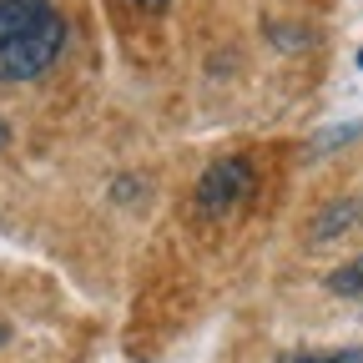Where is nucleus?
I'll use <instances>...</instances> for the list:
<instances>
[{"instance_id": "39448f33", "label": "nucleus", "mask_w": 363, "mask_h": 363, "mask_svg": "<svg viewBox=\"0 0 363 363\" xmlns=\"http://www.w3.org/2000/svg\"><path fill=\"white\" fill-rule=\"evenodd\" d=\"M283 363H363V348H338V353H298Z\"/></svg>"}, {"instance_id": "f03ea898", "label": "nucleus", "mask_w": 363, "mask_h": 363, "mask_svg": "<svg viewBox=\"0 0 363 363\" xmlns=\"http://www.w3.org/2000/svg\"><path fill=\"white\" fill-rule=\"evenodd\" d=\"M252 187H257L252 162H247V157H222V162H212V167L202 172L192 202H197L202 217H233V212L252 197Z\"/></svg>"}, {"instance_id": "20e7f679", "label": "nucleus", "mask_w": 363, "mask_h": 363, "mask_svg": "<svg viewBox=\"0 0 363 363\" xmlns=\"http://www.w3.org/2000/svg\"><path fill=\"white\" fill-rule=\"evenodd\" d=\"M333 293H348V298H363V257H353L348 267H338L333 278H328Z\"/></svg>"}, {"instance_id": "423d86ee", "label": "nucleus", "mask_w": 363, "mask_h": 363, "mask_svg": "<svg viewBox=\"0 0 363 363\" xmlns=\"http://www.w3.org/2000/svg\"><path fill=\"white\" fill-rule=\"evenodd\" d=\"M348 136H363V121H353V126H333V131H323L313 142V152H333V147H343Z\"/></svg>"}, {"instance_id": "6e6552de", "label": "nucleus", "mask_w": 363, "mask_h": 363, "mask_svg": "<svg viewBox=\"0 0 363 363\" xmlns=\"http://www.w3.org/2000/svg\"><path fill=\"white\" fill-rule=\"evenodd\" d=\"M6 136H11V131H6V121H0V147H6Z\"/></svg>"}, {"instance_id": "1a4fd4ad", "label": "nucleus", "mask_w": 363, "mask_h": 363, "mask_svg": "<svg viewBox=\"0 0 363 363\" xmlns=\"http://www.w3.org/2000/svg\"><path fill=\"white\" fill-rule=\"evenodd\" d=\"M358 66H363V51H358Z\"/></svg>"}, {"instance_id": "7ed1b4c3", "label": "nucleus", "mask_w": 363, "mask_h": 363, "mask_svg": "<svg viewBox=\"0 0 363 363\" xmlns=\"http://www.w3.org/2000/svg\"><path fill=\"white\" fill-rule=\"evenodd\" d=\"M348 227H363V197H348V202H333V207L318 212V222H313V242H328V238L348 233Z\"/></svg>"}, {"instance_id": "f257e3e1", "label": "nucleus", "mask_w": 363, "mask_h": 363, "mask_svg": "<svg viewBox=\"0 0 363 363\" xmlns=\"http://www.w3.org/2000/svg\"><path fill=\"white\" fill-rule=\"evenodd\" d=\"M66 45V21L51 0H0V81L51 71Z\"/></svg>"}, {"instance_id": "0eeeda50", "label": "nucleus", "mask_w": 363, "mask_h": 363, "mask_svg": "<svg viewBox=\"0 0 363 363\" xmlns=\"http://www.w3.org/2000/svg\"><path fill=\"white\" fill-rule=\"evenodd\" d=\"M126 6H131V11H162L167 0H126Z\"/></svg>"}]
</instances>
